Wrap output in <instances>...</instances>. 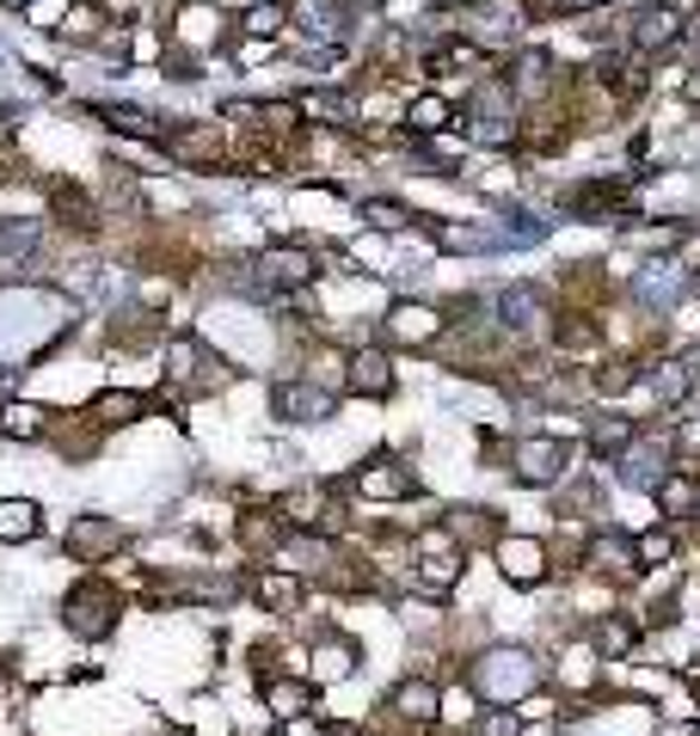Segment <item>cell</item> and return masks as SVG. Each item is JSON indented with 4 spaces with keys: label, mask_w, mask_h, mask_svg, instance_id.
Instances as JSON below:
<instances>
[{
    "label": "cell",
    "mask_w": 700,
    "mask_h": 736,
    "mask_svg": "<svg viewBox=\"0 0 700 736\" xmlns=\"http://www.w3.org/2000/svg\"><path fill=\"white\" fill-rule=\"evenodd\" d=\"M74 307L55 289H0V362H26L68 331Z\"/></svg>",
    "instance_id": "cell-1"
},
{
    "label": "cell",
    "mask_w": 700,
    "mask_h": 736,
    "mask_svg": "<svg viewBox=\"0 0 700 736\" xmlns=\"http://www.w3.org/2000/svg\"><path fill=\"white\" fill-rule=\"evenodd\" d=\"M541 687V663L523 651V644H491L486 657L474 663V694L491 699V706H516Z\"/></svg>",
    "instance_id": "cell-2"
},
{
    "label": "cell",
    "mask_w": 700,
    "mask_h": 736,
    "mask_svg": "<svg viewBox=\"0 0 700 736\" xmlns=\"http://www.w3.org/2000/svg\"><path fill=\"white\" fill-rule=\"evenodd\" d=\"M111 614H118V590H111V583H99V577L74 583V595H68V626H74L80 638H105Z\"/></svg>",
    "instance_id": "cell-3"
},
{
    "label": "cell",
    "mask_w": 700,
    "mask_h": 736,
    "mask_svg": "<svg viewBox=\"0 0 700 736\" xmlns=\"http://www.w3.org/2000/svg\"><path fill=\"white\" fill-rule=\"evenodd\" d=\"M566 467H571V442H559V436L516 442V479H523V485H554Z\"/></svg>",
    "instance_id": "cell-4"
},
{
    "label": "cell",
    "mask_w": 700,
    "mask_h": 736,
    "mask_svg": "<svg viewBox=\"0 0 700 736\" xmlns=\"http://www.w3.org/2000/svg\"><path fill=\"white\" fill-rule=\"evenodd\" d=\"M344 387L363 399H387L394 393V362H387L382 350H357V356H344Z\"/></svg>",
    "instance_id": "cell-5"
},
{
    "label": "cell",
    "mask_w": 700,
    "mask_h": 736,
    "mask_svg": "<svg viewBox=\"0 0 700 736\" xmlns=\"http://www.w3.org/2000/svg\"><path fill=\"white\" fill-rule=\"evenodd\" d=\"M118 546H123V528L111 515H74V528H68V552L74 559H111Z\"/></svg>",
    "instance_id": "cell-6"
},
{
    "label": "cell",
    "mask_w": 700,
    "mask_h": 736,
    "mask_svg": "<svg viewBox=\"0 0 700 736\" xmlns=\"http://www.w3.org/2000/svg\"><path fill=\"white\" fill-rule=\"evenodd\" d=\"M498 571L516 583V590H535L547 577V552L541 540H498Z\"/></svg>",
    "instance_id": "cell-7"
},
{
    "label": "cell",
    "mask_w": 700,
    "mask_h": 736,
    "mask_svg": "<svg viewBox=\"0 0 700 736\" xmlns=\"http://www.w3.org/2000/svg\"><path fill=\"white\" fill-rule=\"evenodd\" d=\"M271 406H277V418H290V423H319V418H332V393H326V387H314V381L277 387V393H271Z\"/></svg>",
    "instance_id": "cell-8"
},
{
    "label": "cell",
    "mask_w": 700,
    "mask_h": 736,
    "mask_svg": "<svg viewBox=\"0 0 700 736\" xmlns=\"http://www.w3.org/2000/svg\"><path fill=\"white\" fill-rule=\"evenodd\" d=\"M258 270H265V283H271V289H302V283H314V270H319V264L307 258L302 246H271Z\"/></svg>",
    "instance_id": "cell-9"
},
{
    "label": "cell",
    "mask_w": 700,
    "mask_h": 736,
    "mask_svg": "<svg viewBox=\"0 0 700 736\" xmlns=\"http://www.w3.org/2000/svg\"><path fill=\"white\" fill-rule=\"evenodd\" d=\"M387 331H394L399 344H430L436 331H443V314L424 301H394L387 307Z\"/></svg>",
    "instance_id": "cell-10"
},
{
    "label": "cell",
    "mask_w": 700,
    "mask_h": 736,
    "mask_svg": "<svg viewBox=\"0 0 700 736\" xmlns=\"http://www.w3.org/2000/svg\"><path fill=\"white\" fill-rule=\"evenodd\" d=\"M676 38H682V13H676V7H646V13L633 19V50H646V55L670 50Z\"/></svg>",
    "instance_id": "cell-11"
},
{
    "label": "cell",
    "mask_w": 700,
    "mask_h": 736,
    "mask_svg": "<svg viewBox=\"0 0 700 736\" xmlns=\"http://www.w3.org/2000/svg\"><path fill=\"white\" fill-rule=\"evenodd\" d=\"M166 147H172V160H191V166H203V160H222V135H215L210 123H197V130H172Z\"/></svg>",
    "instance_id": "cell-12"
},
{
    "label": "cell",
    "mask_w": 700,
    "mask_h": 736,
    "mask_svg": "<svg viewBox=\"0 0 700 736\" xmlns=\"http://www.w3.org/2000/svg\"><path fill=\"white\" fill-rule=\"evenodd\" d=\"M265 706L283 712V718H302L314 706V682H295V675H271L265 682Z\"/></svg>",
    "instance_id": "cell-13"
},
{
    "label": "cell",
    "mask_w": 700,
    "mask_h": 736,
    "mask_svg": "<svg viewBox=\"0 0 700 736\" xmlns=\"http://www.w3.org/2000/svg\"><path fill=\"white\" fill-rule=\"evenodd\" d=\"M394 712H399V718H412V724H436V718H443V694H436L430 682H406L394 694Z\"/></svg>",
    "instance_id": "cell-14"
},
{
    "label": "cell",
    "mask_w": 700,
    "mask_h": 736,
    "mask_svg": "<svg viewBox=\"0 0 700 736\" xmlns=\"http://www.w3.org/2000/svg\"><path fill=\"white\" fill-rule=\"evenodd\" d=\"M38 528H43V515H38V503H31V498H7V503H0V540H7V546L31 540Z\"/></svg>",
    "instance_id": "cell-15"
},
{
    "label": "cell",
    "mask_w": 700,
    "mask_h": 736,
    "mask_svg": "<svg viewBox=\"0 0 700 736\" xmlns=\"http://www.w3.org/2000/svg\"><path fill=\"white\" fill-rule=\"evenodd\" d=\"M357 491H363V498H406L412 473H399L394 460H375V467H363V473H357Z\"/></svg>",
    "instance_id": "cell-16"
},
{
    "label": "cell",
    "mask_w": 700,
    "mask_h": 736,
    "mask_svg": "<svg viewBox=\"0 0 700 736\" xmlns=\"http://www.w3.org/2000/svg\"><path fill=\"white\" fill-rule=\"evenodd\" d=\"M590 565L596 571H639V559H633V540H621V534H596L590 540Z\"/></svg>",
    "instance_id": "cell-17"
},
{
    "label": "cell",
    "mask_w": 700,
    "mask_h": 736,
    "mask_svg": "<svg viewBox=\"0 0 700 736\" xmlns=\"http://www.w3.org/2000/svg\"><path fill=\"white\" fill-rule=\"evenodd\" d=\"M0 430H7V436H26V442H38V436H43V406H31V399H13V406H0Z\"/></svg>",
    "instance_id": "cell-18"
},
{
    "label": "cell",
    "mask_w": 700,
    "mask_h": 736,
    "mask_svg": "<svg viewBox=\"0 0 700 736\" xmlns=\"http://www.w3.org/2000/svg\"><path fill=\"white\" fill-rule=\"evenodd\" d=\"M449 99H436V92H424V99H412V111H406V123L418 135H436V130H449Z\"/></svg>",
    "instance_id": "cell-19"
},
{
    "label": "cell",
    "mask_w": 700,
    "mask_h": 736,
    "mask_svg": "<svg viewBox=\"0 0 700 736\" xmlns=\"http://www.w3.org/2000/svg\"><path fill=\"white\" fill-rule=\"evenodd\" d=\"M504 314H510V326H541L547 301H541V289H529V283H523V289L504 295Z\"/></svg>",
    "instance_id": "cell-20"
},
{
    "label": "cell",
    "mask_w": 700,
    "mask_h": 736,
    "mask_svg": "<svg viewBox=\"0 0 700 736\" xmlns=\"http://www.w3.org/2000/svg\"><path fill=\"white\" fill-rule=\"evenodd\" d=\"M142 411H148V399H142V393H105V399L93 406V418L111 430V423H135Z\"/></svg>",
    "instance_id": "cell-21"
},
{
    "label": "cell",
    "mask_w": 700,
    "mask_h": 736,
    "mask_svg": "<svg viewBox=\"0 0 700 736\" xmlns=\"http://www.w3.org/2000/svg\"><path fill=\"white\" fill-rule=\"evenodd\" d=\"M455 577H461V565H455L449 552H436V559H424L418 590H424V595H449V590H455Z\"/></svg>",
    "instance_id": "cell-22"
},
{
    "label": "cell",
    "mask_w": 700,
    "mask_h": 736,
    "mask_svg": "<svg viewBox=\"0 0 700 736\" xmlns=\"http://www.w3.org/2000/svg\"><path fill=\"white\" fill-rule=\"evenodd\" d=\"M258 602L277 607V614H290V607L302 602V583H295L290 571H277V577H258Z\"/></svg>",
    "instance_id": "cell-23"
},
{
    "label": "cell",
    "mask_w": 700,
    "mask_h": 736,
    "mask_svg": "<svg viewBox=\"0 0 700 736\" xmlns=\"http://www.w3.org/2000/svg\"><path fill=\"white\" fill-rule=\"evenodd\" d=\"M314 657H319V675H326V682H344V675H351V657H357V651H351L344 638H326V644L314 651Z\"/></svg>",
    "instance_id": "cell-24"
},
{
    "label": "cell",
    "mask_w": 700,
    "mask_h": 736,
    "mask_svg": "<svg viewBox=\"0 0 700 736\" xmlns=\"http://www.w3.org/2000/svg\"><path fill=\"white\" fill-rule=\"evenodd\" d=\"M283 19H290V7H277V0H271V7H246V19H240V25H246L252 38H277Z\"/></svg>",
    "instance_id": "cell-25"
},
{
    "label": "cell",
    "mask_w": 700,
    "mask_h": 736,
    "mask_svg": "<svg viewBox=\"0 0 700 736\" xmlns=\"http://www.w3.org/2000/svg\"><path fill=\"white\" fill-rule=\"evenodd\" d=\"M627 442H633V423H621V418H615V423H596V430H590V448H596V454H621V448Z\"/></svg>",
    "instance_id": "cell-26"
},
{
    "label": "cell",
    "mask_w": 700,
    "mask_h": 736,
    "mask_svg": "<svg viewBox=\"0 0 700 736\" xmlns=\"http://www.w3.org/2000/svg\"><path fill=\"white\" fill-rule=\"evenodd\" d=\"M596 651L627 657V651H633V626H627V620H602V626H596Z\"/></svg>",
    "instance_id": "cell-27"
},
{
    "label": "cell",
    "mask_w": 700,
    "mask_h": 736,
    "mask_svg": "<svg viewBox=\"0 0 700 736\" xmlns=\"http://www.w3.org/2000/svg\"><path fill=\"white\" fill-rule=\"evenodd\" d=\"M523 730V712H486V718L467 724V736H516Z\"/></svg>",
    "instance_id": "cell-28"
},
{
    "label": "cell",
    "mask_w": 700,
    "mask_h": 736,
    "mask_svg": "<svg viewBox=\"0 0 700 736\" xmlns=\"http://www.w3.org/2000/svg\"><path fill=\"white\" fill-rule=\"evenodd\" d=\"M633 559H639V565H663V559H670V534H663V528L639 534V540H633Z\"/></svg>",
    "instance_id": "cell-29"
},
{
    "label": "cell",
    "mask_w": 700,
    "mask_h": 736,
    "mask_svg": "<svg viewBox=\"0 0 700 736\" xmlns=\"http://www.w3.org/2000/svg\"><path fill=\"white\" fill-rule=\"evenodd\" d=\"M62 31H68V38H80V43L99 38V7H68V13H62Z\"/></svg>",
    "instance_id": "cell-30"
},
{
    "label": "cell",
    "mask_w": 700,
    "mask_h": 736,
    "mask_svg": "<svg viewBox=\"0 0 700 736\" xmlns=\"http://www.w3.org/2000/svg\"><path fill=\"white\" fill-rule=\"evenodd\" d=\"M658 503H663V510H676V515H688V510H694V485H688V479H663Z\"/></svg>",
    "instance_id": "cell-31"
},
{
    "label": "cell",
    "mask_w": 700,
    "mask_h": 736,
    "mask_svg": "<svg viewBox=\"0 0 700 736\" xmlns=\"http://www.w3.org/2000/svg\"><path fill=\"white\" fill-rule=\"evenodd\" d=\"M31 239H38V227H26V222L0 227V258H19V252H31Z\"/></svg>",
    "instance_id": "cell-32"
},
{
    "label": "cell",
    "mask_w": 700,
    "mask_h": 736,
    "mask_svg": "<svg viewBox=\"0 0 700 736\" xmlns=\"http://www.w3.org/2000/svg\"><path fill=\"white\" fill-rule=\"evenodd\" d=\"M210 25H215V19H210V13H203V7H191V13H185V19H179V38H185V43H210V38H215V31H210Z\"/></svg>",
    "instance_id": "cell-33"
},
{
    "label": "cell",
    "mask_w": 700,
    "mask_h": 736,
    "mask_svg": "<svg viewBox=\"0 0 700 736\" xmlns=\"http://www.w3.org/2000/svg\"><path fill=\"white\" fill-rule=\"evenodd\" d=\"M302 19H307V31H314V38H332V31H338V13H332V7H319V0H307Z\"/></svg>",
    "instance_id": "cell-34"
},
{
    "label": "cell",
    "mask_w": 700,
    "mask_h": 736,
    "mask_svg": "<svg viewBox=\"0 0 700 736\" xmlns=\"http://www.w3.org/2000/svg\"><path fill=\"white\" fill-rule=\"evenodd\" d=\"M369 222L375 227H406L412 209H399V203H369Z\"/></svg>",
    "instance_id": "cell-35"
},
{
    "label": "cell",
    "mask_w": 700,
    "mask_h": 736,
    "mask_svg": "<svg viewBox=\"0 0 700 736\" xmlns=\"http://www.w3.org/2000/svg\"><path fill=\"white\" fill-rule=\"evenodd\" d=\"M596 387H602V393H627V387H633V368H602V375H596Z\"/></svg>",
    "instance_id": "cell-36"
},
{
    "label": "cell",
    "mask_w": 700,
    "mask_h": 736,
    "mask_svg": "<svg viewBox=\"0 0 700 736\" xmlns=\"http://www.w3.org/2000/svg\"><path fill=\"white\" fill-rule=\"evenodd\" d=\"M651 387H658V399H682V393H688V375H682V368H663Z\"/></svg>",
    "instance_id": "cell-37"
},
{
    "label": "cell",
    "mask_w": 700,
    "mask_h": 736,
    "mask_svg": "<svg viewBox=\"0 0 700 736\" xmlns=\"http://www.w3.org/2000/svg\"><path fill=\"white\" fill-rule=\"evenodd\" d=\"M688 105H700V74H694V80H688Z\"/></svg>",
    "instance_id": "cell-38"
},
{
    "label": "cell",
    "mask_w": 700,
    "mask_h": 736,
    "mask_svg": "<svg viewBox=\"0 0 700 736\" xmlns=\"http://www.w3.org/2000/svg\"><path fill=\"white\" fill-rule=\"evenodd\" d=\"M0 142H13V123H7V117H0Z\"/></svg>",
    "instance_id": "cell-39"
},
{
    "label": "cell",
    "mask_w": 700,
    "mask_h": 736,
    "mask_svg": "<svg viewBox=\"0 0 700 736\" xmlns=\"http://www.w3.org/2000/svg\"><path fill=\"white\" fill-rule=\"evenodd\" d=\"M559 7H602V0H559Z\"/></svg>",
    "instance_id": "cell-40"
}]
</instances>
